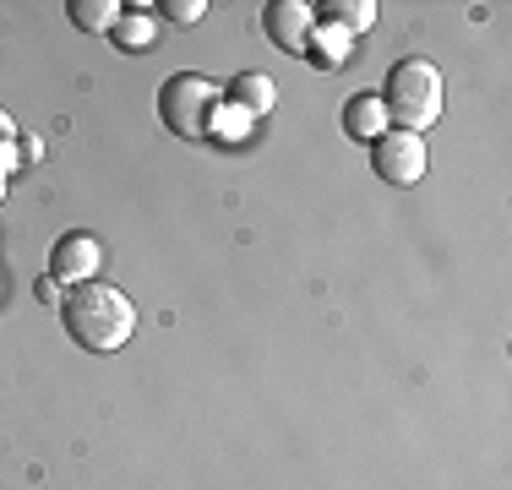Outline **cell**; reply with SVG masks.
I'll return each instance as SVG.
<instances>
[{"mask_svg":"<svg viewBox=\"0 0 512 490\" xmlns=\"http://www.w3.org/2000/svg\"><path fill=\"white\" fill-rule=\"evenodd\" d=\"M60 322H66V338L88 354H115L126 349L131 333H137V305H131L126 289L104 284V278H88V284L60 294Z\"/></svg>","mask_w":512,"mask_h":490,"instance_id":"obj_1","label":"cell"},{"mask_svg":"<svg viewBox=\"0 0 512 490\" xmlns=\"http://www.w3.org/2000/svg\"><path fill=\"white\" fill-rule=\"evenodd\" d=\"M376 98H382V109H387V126L420 137V131L436 126V115H442V71H436L431 60H420V55L393 60Z\"/></svg>","mask_w":512,"mask_h":490,"instance_id":"obj_2","label":"cell"},{"mask_svg":"<svg viewBox=\"0 0 512 490\" xmlns=\"http://www.w3.org/2000/svg\"><path fill=\"white\" fill-rule=\"evenodd\" d=\"M218 104H224L218 82L197 77V71H175V77L158 88V120H164L180 142H207V126H213Z\"/></svg>","mask_w":512,"mask_h":490,"instance_id":"obj_3","label":"cell"},{"mask_svg":"<svg viewBox=\"0 0 512 490\" xmlns=\"http://www.w3.org/2000/svg\"><path fill=\"white\" fill-rule=\"evenodd\" d=\"M425 164H431V153H425V137H414V131H387L371 142V169L387 186H420Z\"/></svg>","mask_w":512,"mask_h":490,"instance_id":"obj_4","label":"cell"},{"mask_svg":"<svg viewBox=\"0 0 512 490\" xmlns=\"http://www.w3.org/2000/svg\"><path fill=\"white\" fill-rule=\"evenodd\" d=\"M99 262H104V245L88 235V229H66V235L55 240V251H50V278L60 289H77V284H88L93 273H99Z\"/></svg>","mask_w":512,"mask_h":490,"instance_id":"obj_5","label":"cell"},{"mask_svg":"<svg viewBox=\"0 0 512 490\" xmlns=\"http://www.w3.org/2000/svg\"><path fill=\"white\" fill-rule=\"evenodd\" d=\"M262 28H267V39L284 49V55L306 60L311 33H316V22H311V6H306V0H267V6H262Z\"/></svg>","mask_w":512,"mask_h":490,"instance_id":"obj_6","label":"cell"},{"mask_svg":"<svg viewBox=\"0 0 512 490\" xmlns=\"http://www.w3.org/2000/svg\"><path fill=\"white\" fill-rule=\"evenodd\" d=\"M376 17H382V6H376V0H316V6H311L316 28H333V33H344V39L371 33Z\"/></svg>","mask_w":512,"mask_h":490,"instance_id":"obj_7","label":"cell"},{"mask_svg":"<svg viewBox=\"0 0 512 490\" xmlns=\"http://www.w3.org/2000/svg\"><path fill=\"white\" fill-rule=\"evenodd\" d=\"M224 104L240 109L246 120H256V115H267V109L278 104V82L267 77V71H240V77H229Z\"/></svg>","mask_w":512,"mask_h":490,"instance_id":"obj_8","label":"cell"},{"mask_svg":"<svg viewBox=\"0 0 512 490\" xmlns=\"http://www.w3.org/2000/svg\"><path fill=\"white\" fill-rule=\"evenodd\" d=\"M344 131H349L355 142H376V137H387L393 126H387L382 98H376V93H355V98H349V104H344Z\"/></svg>","mask_w":512,"mask_h":490,"instance_id":"obj_9","label":"cell"},{"mask_svg":"<svg viewBox=\"0 0 512 490\" xmlns=\"http://www.w3.org/2000/svg\"><path fill=\"white\" fill-rule=\"evenodd\" d=\"M66 17H71V28H82V33H109L120 17V6L115 0H66Z\"/></svg>","mask_w":512,"mask_h":490,"instance_id":"obj_10","label":"cell"},{"mask_svg":"<svg viewBox=\"0 0 512 490\" xmlns=\"http://www.w3.org/2000/svg\"><path fill=\"white\" fill-rule=\"evenodd\" d=\"M153 33H158V22L148 17V11H120L115 28H109V39H115V44L131 55V49H148V44H153Z\"/></svg>","mask_w":512,"mask_h":490,"instance_id":"obj_11","label":"cell"},{"mask_svg":"<svg viewBox=\"0 0 512 490\" xmlns=\"http://www.w3.org/2000/svg\"><path fill=\"white\" fill-rule=\"evenodd\" d=\"M349 49H355V39H344V33H333V28H316L306 60H311V66H322V71H333V66H344V60H349Z\"/></svg>","mask_w":512,"mask_h":490,"instance_id":"obj_12","label":"cell"},{"mask_svg":"<svg viewBox=\"0 0 512 490\" xmlns=\"http://www.w3.org/2000/svg\"><path fill=\"white\" fill-rule=\"evenodd\" d=\"M246 126H251V120L240 115V109L218 104L213 109V126H207V142H240V137H246Z\"/></svg>","mask_w":512,"mask_h":490,"instance_id":"obj_13","label":"cell"},{"mask_svg":"<svg viewBox=\"0 0 512 490\" xmlns=\"http://www.w3.org/2000/svg\"><path fill=\"white\" fill-rule=\"evenodd\" d=\"M158 11H164V17L175 22V28H191V22H202V17H207V0H164Z\"/></svg>","mask_w":512,"mask_h":490,"instance_id":"obj_14","label":"cell"},{"mask_svg":"<svg viewBox=\"0 0 512 490\" xmlns=\"http://www.w3.org/2000/svg\"><path fill=\"white\" fill-rule=\"evenodd\" d=\"M6 142H17V120H11L6 109H0V147H6Z\"/></svg>","mask_w":512,"mask_h":490,"instance_id":"obj_15","label":"cell"},{"mask_svg":"<svg viewBox=\"0 0 512 490\" xmlns=\"http://www.w3.org/2000/svg\"><path fill=\"white\" fill-rule=\"evenodd\" d=\"M0 196H6V175H0Z\"/></svg>","mask_w":512,"mask_h":490,"instance_id":"obj_16","label":"cell"}]
</instances>
